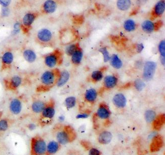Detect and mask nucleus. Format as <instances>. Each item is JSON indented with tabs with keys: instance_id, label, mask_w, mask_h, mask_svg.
Masks as SVG:
<instances>
[{
	"instance_id": "f8f14e48",
	"label": "nucleus",
	"mask_w": 165,
	"mask_h": 155,
	"mask_svg": "<svg viewBox=\"0 0 165 155\" xmlns=\"http://www.w3.org/2000/svg\"><path fill=\"white\" fill-rule=\"evenodd\" d=\"M57 6L55 0H46L42 5V11L46 14H52L56 11Z\"/></svg>"
},
{
	"instance_id": "7ed1b4c3",
	"label": "nucleus",
	"mask_w": 165,
	"mask_h": 155,
	"mask_svg": "<svg viewBox=\"0 0 165 155\" xmlns=\"http://www.w3.org/2000/svg\"><path fill=\"white\" fill-rule=\"evenodd\" d=\"M47 143L40 136H36L31 140L32 155H44L46 154Z\"/></svg>"
},
{
	"instance_id": "f257e3e1",
	"label": "nucleus",
	"mask_w": 165,
	"mask_h": 155,
	"mask_svg": "<svg viewBox=\"0 0 165 155\" xmlns=\"http://www.w3.org/2000/svg\"><path fill=\"white\" fill-rule=\"evenodd\" d=\"M60 74L61 71L56 68L43 72L40 77V90L47 91L56 85Z\"/></svg>"
},
{
	"instance_id": "a19ab883",
	"label": "nucleus",
	"mask_w": 165,
	"mask_h": 155,
	"mask_svg": "<svg viewBox=\"0 0 165 155\" xmlns=\"http://www.w3.org/2000/svg\"><path fill=\"white\" fill-rule=\"evenodd\" d=\"M144 48V45L142 43H138L136 45V50L138 53H140L143 51Z\"/></svg>"
},
{
	"instance_id": "2f4dec72",
	"label": "nucleus",
	"mask_w": 165,
	"mask_h": 155,
	"mask_svg": "<svg viewBox=\"0 0 165 155\" xmlns=\"http://www.w3.org/2000/svg\"><path fill=\"white\" fill-rule=\"evenodd\" d=\"M77 99L74 96H69L66 97L65 100V104L68 109L74 108L76 104Z\"/></svg>"
},
{
	"instance_id": "f704fd0d",
	"label": "nucleus",
	"mask_w": 165,
	"mask_h": 155,
	"mask_svg": "<svg viewBox=\"0 0 165 155\" xmlns=\"http://www.w3.org/2000/svg\"><path fill=\"white\" fill-rule=\"evenodd\" d=\"M9 127V121L7 119H0V132H5Z\"/></svg>"
},
{
	"instance_id": "c03bdc74",
	"label": "nucleus",
	"mask_w": 165,
	"mask_h": 155,
	"mask_svg": "<svg viewBox=\"0 0 165 155\" xmlns=\"http://www.w3.org/2000/svg\"><path fill=\"white\" fill-rule=\"evenodd\" d=\"M27 128H28V129L30 130V131H34L35 129H36V124H35V123H30V124H28Z\"/></svg>"
},
{
	"instance_id": "9d476101",
	"label": "nucleus",
	"mask_w": 165,
	"mask_h": 155,
	"mask_svg": "<svg viewBox=\"0 0 165 155\" xmlns=\"http://www.w3.org/2000/svg\"><path fill=\"white\" fill-rule=\"evenodd\" d=\"M14 60L13 53L11 51H6L1 57L2 70H6L11 68Z\"/></svg>"
},
{
	"instance_id": "ea45409f",
	"label": "nucleus",
	"mask_w": 165,
	"mask_h": 155,
	"mask_svg": "<svg viewBox=\"0 0 165 155\" xmlns=\"http://www.w3.org/2000/svg\"><path fill=\"white\" fill-rule=\"evenodd\" d=\"M12 3V0H0V5L2 7H9Z\"/></svg>"
},
{
	"instance_id": "473e14b6",
	"label": "nucleus",
	"mask_w": 165,
	"mask_h": 155,
	"mask_svg": "<svg viewBox=\"0 0 165 155\" xmlns=\"http://www.w3.org/2000/svg\"><path fill=\"white\" fill-rule=\"evenodd\" d=\"M144 117H145V120L148 123H151L154 121V119H156L157 117L156 112L153 111V110L149 109L145 112L144 114Z\"/></svg>"
},
{
	"instance_id": "a878e982",
	"label": "nucleus",
	"mask_w": 165,
	"mask_h": 155,
	"mask_svg": "<svg viewBox=\"0 0 165 155\" xmlns=\"http://www.w3.org/2000/svg\"><path fill=\"white\" fill-rule=\"evenodd\" d=\"M59 148V143L57 142L52 140L47 144L46 153L48 155H53L57 152Z\"/></svg>"
},
{
	"instance_id": "a211bd4d",
	"label": "nucleus",
	"mask_w": 165,
	"mask_h": 155,
	"mask_svg": "<svg viewBox=\"0 0 165 155\" xmlns=\"http://www.w3.org/2000/svg\"><path fill=\"white\" fill-rule=\"evenodd\" d=\"M47 103L40 99L36 100L31 105V109L35 114H41L46 107Z\"/></svg>"
},
{
	"instance_id": "c9c22d12",
	"label": "nucleus",
	"mask_w": 165,
	"mask_h": 155,
	"mask_svg": "<svg viewBox=\"0 0 165 155\" xmlns=\"http://www.w3.org/2000/svg\"><path fill=\"white\" fill-rule=\"evenodd\" d=\"M99 51L102 54V56H103L104 62H107L110 61V54H109V53L107 48L105 47L100 48L99 49Z\"/></svg>"
},
{
	"instance_id": "09e8293b",
	"label": "nucleus",
	"mask_w": 165,
	"mask_h": 155,
	"mask_svg": "<svg viewBox=\"0 0 165 155\" xmlns=\"http://www.w3.org/2000/svg\"><path fill=\"white\" fill-rule=\"evenodd\" d=\"M143 1H147L148 0H143Z\"/></svg>"
},
{
	"instance_id": "20e7f679",
	"label": "nucleus",
	"mask_w": 165,
	"mask_h": 155,
	"mask_svg": "<svg viewBox=\"0 0 165 155\" xmlns=\"http://www.w3.org/2000/svg\"><path fill=\"white\" fill-rule=\"evenodd\" d=\"M75 133L72 127L66 126L62 130L57 132L56 139L59 144L65 145L75 139Z\"/></svg>"
},
{
	"instance_id": "412c9836",
	"label": "nucleus",
	"mask_w": 165,
	"mask_h": 155,
	"mask_svg": "<svg viewBox=\"0 0 165 155\" xmlns=\"http://www.w3.org/2000/svg\"><path fill=\"white\" fill-rule=\"evenodd\" d=\"M70 78V74L67 70H64L61 72L59 79L58 80L56 86L58 87H61L65 86Z\"/></svg>"
},
{
	"instance_id": "bb28decb",
	"label": "nucleus",
	"mask_w": 165,
	"mask_h": 155,
	"mask_svg": "<svg viewBox=\"0 0 165 155\" xmlns=\"http://www.w3.org/2000/svg\"><path fill=\"white\" fill-rule=\"evenodd\" d=\"M110 63L111 66L114 69H120L123 65L122 60L119 58V56L116 54H114L110 56Z\"/></svg>"
},
{
	"instance_id": "2eb2a0df",
	"label": "nucleus",
	"mask_w": 165,
	"mask_h": 155,
	"mask_svg": "<svg viewBox=\"0 0 165 155\" xmlns=\"http://www.w3.org/2000/svg\"><path fill=\"white\" fill-rule=\"evenodd\" d=\"M24 60L29 64H33L37 59V55L33 49L27 48L24 49L22 52Z\"/></svg>"
},
{
	"instance_id": "0eeeda50",
	"label": "nucleus",
	"mask_w": 165,
	"mask_h": 155,
	"mask_svg": "<svg viewBox=\"0 0 165 155\" xmlns=\"http://www.w3.org/2000/svg\"><path fill=\"white\" fill-rule=\"evenodd\" d=\"M157 67V64L154 61H148L145 62L143 70V78L145 81H150L153 78Z\"/></svg>"
},
{
	"instance_id": "72a5a7b5",
	"label": "nucleus",
	"mask_w": 165,
	"mask_h": 155,
	"mask_svg": "<svg viewBox=\"0 0 165 155\" xmlns=\"http://www.w3.org/2000/svg\"><path fill=\"white\" fill-rule=\"evenodd\" d=\"M22 30V23L19 22H16L15 23H14L13 26V29L11 31V35L12 36H16L21 32Z\"/></svg>"
},
{
	"instance_id": "58836bf2",
	"label": "nucleus",
	"mask_w": 165,
	"mask_h": 155,
	"mask_svg": "<svg viewBox=\"0 0 165 155\" xmlns=\"http://www.w3.org/2000/svg\"><path fill=\"white\" fill-rule=\"evenodd\" d=\"M158 51L161 56L165 57V41L164 40L160 41L158 44Z\"/></svg>"
},
{
	"instance_id": "1a4fd4ad",
	"label": "nucleus",
	"mask_w": 165,
	"mask_h": 155,
	"mask_svg": "<svg viewBox=\"0 0 165 155\" xmlns=\"http://www.w3.org/2000/svg\"><path fill=\"white\" fill-rule=\"evenodd\" d=\"M6 87L9 90H17L22 83V79L18 75H14L5 82Z\"/></svg>"
},
{
	"instance_id": "5701e85b",
	"label": "nucleus",
	"mask_w": 165,
	"mask_h": 155,
	"mask_svg": "<svg viewBox=\"0 0 165 155\" xmlns=\"http://www.w3.org/2000/svg\"><path fill=\"white\" fill-rule=\"evenodd\" d=\"M112 138V134L109 131H105L100 134L98 138V142L102 144H109L111 142Z\"/></svg>"
},
{
	"instance_id": "cd10ccee",
	"label": "nucleus",
	"mask_w": 165,
	"mask_h": 155,
	"mask_svg": "<svg viewBox=\"0 0 165 155\" xmlns=\"http://www.w3.org/2000/svg\"><path fill=\"white\" fill-rule=\"evenodd\" d=\"M136 23L134 20L132 19H128L125 20L123 23L124 30L127 32H132L136 28Z\"/></svg>"
},
{
	"instance_id": "aec40b11",
	"label": "nucleus",
	"mask_w": 165,
	"mask_h": 155,
	"mask_svg": "<svg viewBox=\"0 0 165 155\" xmlns=\"http://www.w3.org/2000/svg\"><path fill=\"white\" fill-rule=\"evenodd\" d=\"M163 145V141L161 136L156 135L153 137V139L150 145V150L153 152L158 151V150H160V148L162 147Z\"/></svg>"
},
{
	"instance_id": "423d86ee",
	"label": "nucleus",
	"mask_w": 165,
	"mask_h": 155,
	"mask_svg": "<svg viewBox=\"0 0 165 155\" xmlns=\"http://www.w3.org/2000/svg\"><path fill=\"white\" fill-rule=\"evenodd\" d=\"M36 39L42 45H47L51 43L53 38L52 32L47 28H42L36 33Z\"/></svg>"
},
{
	"instance_id": "6ab92c4d",
	"label": "nucleus",
	"mask_w": 165,
	"mask_h": 155,
	"mask_svg": "<svg viewBox=\"0 0 165 155\" xmlns=\"http://www.w3.org/2000/svg\"><path fill=\"white\" fill-rule=\"evenodd\" d=\"M165 10V0H160L154 5L153 10V14L156 17H160L164 13Z\"/></svg>"
},
{
	"instance_id": "4be33fe9",
	"label": "nucleus",
	"mask_w": 165,
	"mask_h": 155,
	"mask_svg": "<svg viewBox=\"0 0 165 155\" xmlns=\"http://www.w3.org/2000/svg\"><path fill=\"white\" fill-rule=\"evenodd\" d=\"M83 57V52L81 48L79 47L71 56V61L74 65H79L82 62Z\"/></svg>"
},
{
	"instance_id": "9b49d317",
	"label": "nucleus",
	"mask_w": 165,
	"mask_h": 155,
	"mask_svg": "<svg viewBox=\"0 0 165 155\" xmlns=\"http://www.w3.org/2000/svg\"><path fill=\"white\" fill-rule=\"evenodd\" d=\"M10 112L13 115L20 114L22 110V102L19 98H14L10 100L9 104Z\"/></svg>"
},
{
	"instance_id": "a18cd8bd",
	"label": "nucleus",
	"mask_w": 165,
	"mask_h": 155,
	"mask_svg": "<svg viewBox=\"0 0 165 155\" xmlns=\"http://www.w3.org/2000/svg\"><path fill=\"white\" fill-rule=\"evenodd\" d=\"M58 120H59V121L61 122L64 121L65 120V116H63V115H61V116H59V117H58Z\"/></svg>"
},
{
	"instance_id": "4468645a",
	"label": "nucleus",
	"mask_w": 165,
	"mask_h": 155,
	"mask_svg": "<svg viewBox=\"0 0 165 155\" xmlns=\"http://www.w3.org/2000/svg\"><path fill=\"white\" fill-rule=\"evenodd\" d=\"M113 103L117 108H125L127 104L126 97L123 93H117L113 97Z\"/></svg>"
},
{
	"instance_id": "f3484780",
	"label": "nucleus",
	"mask_w": 165,
	"mask_h": 155,
	"mask_svg": "<svg viewBox=\"0 0 165 155\" xmlns=\"http://www.w3.org/2000/svg\"><path fill=\"white\" fill-rule=\"evenodd\" d=\"M141 28L144 32L147 34H151L157 28V25L151 20H146L141 24Z\"/></svg>"
},
{
	"instance_id": "e433bc0d",
	"label": "nucleus",
	"mask_w": 165,
	"mask_h": 155,
	"mask_svg": "<svg viewBox=\"0 0 165 155\" xmlns=\"http://www.w3.org/2000/svg\"><path fill=\"white\" fill-rule=\"evenodd\" d=\"M134 85L135 89L138 91H141L145 87V83L142 80L139 79L136 80L134 83Z\"/></svg>"
},
{
	"instance_id": "dca6fc26",
	"label": "nucleus",
	"mask_w": 165,
	"mask_h": 155,
	"mask_svg": "<svg viewBox=\"0 0 165 155\" xmlns=\"http://www.w3.org/2000/svg\"><path fill=\"white\" fill-rule=\"evenodd\" d=\"M118 82V79L114 75H108L104 79V85L105 88L112 89L116 86Z\"/></svg>"
},
{
	"instance_id": "f03ea898",
	"label": "nucleus",
	"mask_w": 165,
	"mask_h": 155,
	"mask_svg": "<svg viewBox=\"0 0 165 155\" xmlns=\"http://www.w3.org/2000/svg\"><path fill=\"white\" fill-rule=\"evenodd\" d=\"M62 61V53L59 49H55L44 56L45 65L49 69H54L56 66L61 65Z\"/></svg>"
},
{
	"instance_id": "4c0bfd02",
	"label": "nucleus",
	"mask_w": 165,
	"mask_h": 155,
	"mask_svg": "<svg viewBox=\"0 0 165 155\" xmlns=\"http://www.w3.org/2000/svg\"><path fill=\"white\" fill-rule=\"evenodd\" d=\"M11 14V10L9 7H2L1 10V18H7Z\"/></svg>"
},
{
	"instance_id": "7c9ffc66",
	"label": "nucleus",
	"mask_w": 165,
	"mask_h": 155,
	"mask_svg": "<svg viewBox=\"0 0 165 155\" xmlns=\"http://www.w3.org/2000/svg\"><path fill=\"white\" fill-rule=\"evenodd\" d=\"M80 47L78 43L71 44L66 47L65 52L67 56H71Z\"/></svg>"
},
{
	"instance_id": "c85d7f7f",
	"label": "nucleus",
	"mask_w": 165,
	"mask_h": 155,
	"mask_svg": "<svg viewBox=\"0 0 165 155\" xmlns=\"http://www.w3.org/2000/svg\"><path fill=\"white\" fill-rule=\"evenodd\" d=\"M153 127L154 129L157 130H159L161 128L163 125L165 123V115H159L153 121Z\"/></svg>"
},
{
	"instance_id": "ddd939ff",
	"label": "nucleus",
	"mask_w": 165,
	"mask_h": 155,
	"mask_svg": "<svg viewBox=\"0 0 165 155\" xmlns=\"http://www.w3.org/2000/svg\"><path fill=\"white\" fill-rule=\"evenodd\" d=\"M111 112L108 106L106 104L102 103L100 104L98 107V109L97 111L96 115L100 119H109L110 117Z\"/></svg>"
},
{
	"instance_id": "79ce46f5",
	"label": "nucleus",
	"mask_w": 165,
	"mask_h": 155,
	"mask_svg": "<svg viewBox=\"0 0 165 155\" xmlns=\"http://www.w3.org/2000/svg\"><path fill=\"white\" fill-rule=\"evenodd\" d=\"M89 155H100V152L97 148H92L90 149Z\"/></svg>"
},
{
	"instance_id": "6e6552de",
	"label": "nucleus",
	"mask_w": 165,
	"mask_h": 155,
	"mask_svg": "<svg viewBox=\"0 0 165 155\" xmlns=\"http://www.w3.org/2000/svg\"><path fill=\"white\" fill-rule=\"evenodd\" d=\"M37 17H38V14L36 13L35 12H27L25 14L23 15L21 22L22 30L28 31L30 30Z\"/></svg>"
},
{
	"instance_id": "c756f323",
	"label": "nucleus",
	"mask_w": 165,
	"mask_h": 155,
	"mask_svg": "<svg viewBox=\"0 0 165 155\" xmlns=\"http://www.w3.org/2000/svg\"><path fill=\"white\" fill-rule=\"evenodd\" d=\"M104 78V73L102 70H95L92 73L91 79L93 82H98Z\"/></svg>"
},
{
	"instance_id": "37998d69",
	"label": "nucleus",
	"mask_w": 165,
	"mask_h": 155,
	"mask_svg": "<svg viewBox=\"0 0 165 155\" xmlns=\"http://www.w3.org/2000/svg\"><path fill=\"white\" fill-rule=\"evenodd\" d=\"M89 114L88 113H82L79 114H78L77 116H76V118L77 119H86L89 117Z\"/></svg>"
},
{
	"instance_id": "393cba45",
	"label": "nucleus",
	"mask_w": 165,
	"mask_h": 155,
	"mask_svg": "<svg viewBox=\"0 0 165 155\" xmlns=\"http://www.w3.org/2000/svg\"><path fill=\"white\" fill-rule=\"evenodd\" d=\"M131 6V0H117V7L120 11H127Z\"/></svg>"
},
{
	"instance_id": "b1692460",
	"label": "nucleus",
	"mask_w": 165,
	"mask_h": 155,
	"mask_svg": "<svg viewBox=\"0 0 165 155\" xmlns=\"http://www.w3.org/2000/svg\"><path fill=\"white\" fill-rule=\"evenodd\" d=\"M97 98V92L94 88L88 89L85 93V99L90 103H94Z\"/></svg>"
},
{
	"instance_id": "49530a36",
	"label": "nucleus",
	"mask_w": 165,
	"mask_h": 155,
	"mask_svg": "<svg viewBox=\"0 0 165 155\" xmlns=\"http://www.w3.org/2000/svg\"><path fill=\"white\" fill-rule=\"evenodd\" d=\"M160 61L163 65H165V57H160Z\"/></svg>"
},
{
	"instance_id": "39448f33",
	"label": "nucleus",
	"mask_w": 165,
	"mask_h": 155,
	"mask_svg": "<svg viewBox=\"0 0 165 155\" xmlns=\"http://www.w3.org/2000/svg\"><path fill=\"white\" fill-rule=\"evenodd\" d=\"M55 115V103L50 99L46 104V107L41 113V123L45 124L54 117Z\"/></svg>"
},
{
	"instance_id": "de8ad7c7",
	"label": "nucleus",
	"mask_w": 165,
	"mask_h": 155,
	"mask_svg": "<svg viewBox=\"0 0 165 155\" xmlns=\"http://www.w3.org/2000/svg\"><path fill=\"white\" fill-rule=\"evenodd\" d=\"M2 115V112H0V118L1 117Z\"/></svg>"
}]
</instances>
